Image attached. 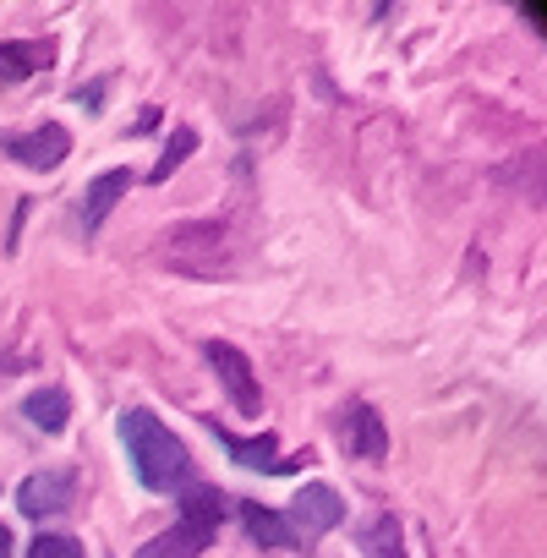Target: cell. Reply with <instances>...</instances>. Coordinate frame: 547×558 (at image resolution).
<instances>
[{
    "instance_id": "cell-10",
    "label": "cell",
    "mask_w": 547,
    "mask_h": 558,
    "mask_svg": "<svg viewBox=\"0 0 547 558\" xmlns=\"http://www.w3.org/2000/svg\"><path fill=\"white\" fill-rule=\"evenodd\" d=\"M50 56H56V50H50L45 39H12V45H0V83H23V77L45 72Z\"/></svg>"
},
{
    "instance_id": "cell-15",
    "label": "cell",
    "mask_w": 547,
    "mask_h": 558,
    "mask_svg": "<svg viewBox=\"0 0 547 558\" xmlns=\"http://www.w3.org/2000/svg\"><path fill=\"white\" fill-rule=\"evenodd\" d=\"M192 148H197V132H192V126H175V137L165 143V159L154 165V175H148V181H170V175H175V165H186V154H192Z\"/></svg>"
},
{
    "instance_id": "cell-9",
    "label": "cell",
    "mask_w": 547,
    "mask_h": 558,
    "mask_svg": "<svg viewBox=\"0 0 547 558\" xmlns=\"http://www.w3.org/2000/svg\"><path fill=\"white\" fill-rule=\"evenodd\" d=\"M126 192H132V170H105V175H94V181L83 186V225L99 230L105 214H110Z\"/></svg>"
},
{
    "instance_id": "cell-8",
    "label": "cell",
    "mask_w": 547,
    "mask_h": 558,
    "mask_svg": "<svg viewBox=\"0 0 547 558\" xmlns=\"http://www.w3.org/2000/svg\"><path fill=\"white\" fill-rule=\"evenodd\" d=\"M224 514H230V509H224V493H219V487H203V482L181 487V525H192L197 536L214 542V531H219Z\"/></svg>"
},
{
    "instance_id": "cell-3",
    "label": "cell",
    "mask_w": 547,
    "mask_h": 558,
    "mask_svg": "<svg viewBox=\"0 0 547 558\" xmlns=\"http://www.w3.org/2000/svg\"><path fill=\"white\" fill-rule=\"evenodd\" d=\"M208 427H214V438L224 444L230 465H241V471H268V476H285V471L307 465V454L285 460V454H280V438H274V433H257V438H235V433H224L219 422H208Z\"/></svg>"
},
{
    "instance_id": "cell-17",
    "label": "cell",
    "mask_w": 547,
    "mask_h": 558,
    "mask_svg": "<svg viewBox=\"0 0 547 558\" xmlns=\"http://www.w3.org/2000/svg\"><path fill=\"white\" fill-rule=\"evenodd\" d=\"M154 126H159V110H143V116H137V137H143V132H154Z\"/></svg>"
},
{
    "instance_id": "cell-12",
    "label": "cell",
    "mask_w": 547,
    "mask_h": 558,
    "mask_svg": "<svg viewBox=\"0 0 547 558\" xmlns=\"http://www.w3.org/2000/svg\"><path fill=\"white\" fill-rule=\"evenodd\" d=\"M23 416H28L39 433H61V427L72 422V400H66V389H34V395L23 400Z\"/></svg>"
},
{
    "instance_id": "cell-7",
    "label": "cell",
    "mask_w": 547,
    "mask_h": 558,
    "mask_svg": "<svg viewBox=\"0 0 547 558\" xmlns=\"http://www.w3.org/2000/svg\"><path fill=\"white\" fill-rule=\"evenodd\" d=\"M345 449L356 460H384L389 454V427H384V416L373 405H351L345 411Z\"/></svg>"
},
{
    "instance_id": "cell-4",
    "label": "cell",
    "mask_w": 547,
    "mask_h": 558,
    "mask_svg": "<svg viewBox=\"0 0 547 558\" xmlns=\"http://www.w3.org/2000/svg\"><path fill=\"white\" fill-rule=\"evenodd\" d=\"M0 148H7V159H17V165H28V170H56V165L72 154V132L56 126V121H45V126H34V132L7 137Z\"/></svg>"
},
{
    "instance_id": "cell-18",
    "label": "cell",
    "mask_w": 547,
    "mask_h": 558,
    "mask_svg": "<svg viewBox=\"0 0 547 558\" xmlns=\"http://www.w3.org/2000/svg\"><path fill=\"white\" fill-rule=\"evenodd\" d=\"M0 558H12V531L0 525Z\"/></svg>"
},
{
    "instance_id": "cell-1",
    "label": "cell",
    "mask_w": 547,
    "mask_h": 558,
    "mask_svg": "<svg viewBox=\"0 0 547 558\" xmlns=\"http://www.w3.org/2000/svg\"><path fill=\"white\" fill-rule=\"evenodd\" d=\"M121 444H126V460H132V476L148 487V493H175V487H192V454L186 444L154 416V411H126L121 416Z\"/></svg>"
},
{
    "instance_id": "cell-5",
    "label": "cell",
    "mask_w": 547,
    "mask_h": 558,
    "mask_svg": "<svg viewBox=\"0 0 547 558\" xmlns=\"http://www.w3.org/2000/svg\"><path fill=\"white\" fill-rule=\"evenodd\" d=\"M291 531H302V536H324V531H335L340 520H345V498L329 487V482H307L302 493H296V504H291Z\"/></svg>"
},
{
    "instance_id": "cell-16",
    "label": "cell",
    "mask_w": 547,
    "mask_h": 558,
    "mask_svg": "<svg viewBox=\"0 0 547 558\" xmlns=\"http://www.w3.org/2000/svg\"><path fill=\"white\" fill-rule=\"evenodd\" d=\"M28 558H88V553H83L77 536H39V542L28 547Z\"/></svg>"
},
{
    "instance_id": "cell-11",
    "label": "cell",
    "mask_w": 547,
    "mask_h": 558,
    "mask_svg": "<svg viewBox=\"0 0 547 558\" xmlns=\"http://www.w3.org/2000/svg\"><path fill=\"white\" fill-rule=\"evenodd\" d=\"M241 520H246V536L263 542V547H291L296 531L280 509H268V504H241Z\"/></svg>"
},
{
    "instance_id": "cell-6",
    "label": "cell",
    "mask_w": 547,
    "mask_h": 558,
    "mask_svg": "<svg viewBox=\"0 0 547 558\" xmlns=\"http://www.w3.org/2000/svg\"><path fill=\"white\" fill-rule=\"evenodd\" d=\"M72 471H39V476H28L23 487H17V509L28 514V520H45V514H61V509H72Z\"/></svg>"
},
{
    "instance_id": "cell-2",
    "label": "cell",
    "mask_w": 547,
    "mask_h": 558,
    "mask_svg": "<svg viewBox=\"0 0 547 558\" xmlns=\"http://www.w3.org/2000/svg\"><path fill=\"white\" fill-rule=\"evenodd\" d=\"M203 356L214 362V373H219V384H224L230 405H235L241 416H263V389H257L252 362H246L235 345H224V340H208V345H203Z\"/></svg>"
},
{
    "instance_id": "cell-14",
    "label": "cell",
    "mask_w": 547,
    "mask_h": 558,
    "mask_svg": "<svg viewBox=\"0 0 547 558\" xmlns=\"http://www.w3.org/2000/svg\"><path fill=\"white\" fill-rule=\"evenodd\" d=\"M362 547H367V558H405L400 520H394V514H378V520L362 531Z\"/></svg>"
},
{
    "instance_id": "cell-13",
    "label": "cell",
    "mask_w": 547,
    "mask_h": 558,
    "mask_svg": "<svg viewBox=\"0 0 547 558\" xmlns=\"http://www.w3.org/2000/svg\"><path fill=\"white\" fill-rule=\"evenodd\" d=\"M203 547H208V536H197L192 525H175V531H165V536L143 542V547H137V558H197Z\"/></svg>"
}]
</instances>
